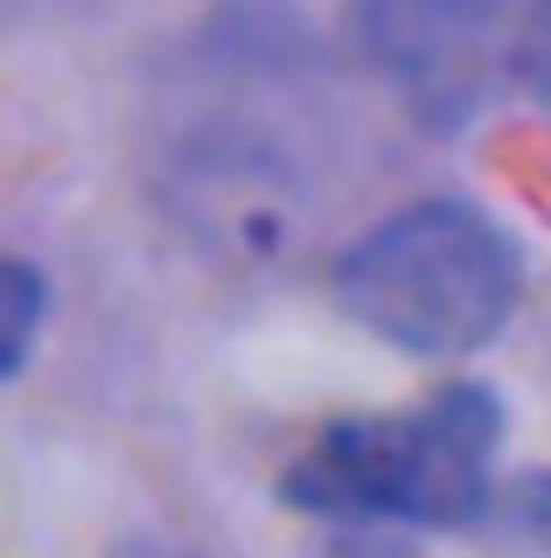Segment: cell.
Returning a JSON list of instances; mask_svg holds the SVG:
<instances>
[{
    "instance_id": "3957f363",
    "label": "cell",
    "mask_w": 551,
    "mask_h": 558,
    "mask_svg": "<svg viewBox=\"0 0 551 558\" xmlns=\"http://www.w3.org/2000/svg\"><path fill=\"white\" fill-rule=\"evenodd\" d=\"M350 35L412 112L446 126L503 57L510 0H350Z\"/></svg>"
},
{
    "instance_id": "6da1fadb",
    "label": "cell",
    "mask_w": 551,
    "mask_h": 558,
    "mask_svg": "<svg viewBox=\"0 0 551 558\" xmlns=\"http://www.w3.org/2000/svg\"><path fill=\"white\" fill-rule=\"evenodd\" d=\"M335 301L405 356H468L510 328L524 301V252L489 209L412 196L335 258Z\"/></svg>"
},
{
    "instance_id": "5b68a950",
    "label": "cell",
    "mask_w": 551,
    "mask_h": 558,
    "mask_svg": "<svg viewBox=\"0 0 551 558\" xmlns=\"http://www.w3.org/2000/svg\"><path fill=\"white\" fill-rule=\"evenodd\" d=\"M516 70H524L530 98L551 105V0H538L530 22H524V35H516Z\"/></svg>"
},
{
    "instance_id": "7a4b0ae2",
    "label": "cell",
    "mask_w": 551,
    "mask_h": 558,
    "mask_svg": "<svg viewBox=\"0 0 551 558\" xmlns=\"http://www.w3.org/2000/svg\"><path fill=\"white\" fill-rule=\"evenodd\" d=\"M503 412L481 384H446L405 412H356L315 433L286 468V496L342 523H419L446 531L489 502Z\"/></svg>"
},
{
    "instance_id": "277c9868",
    "label": "cell",
    "mask_w": 551,
    "mask_h": 558,
    "mask_svg": "<svg viewBox=\"0 0 551 558\" xmlns=\"http://www.w3.org/2000/svg\"><path fill=\"white\" fill-rule=\"evenodd\" d=\"M36 322H42V272L28 266V258H14V266H8V371L28 363Z\"/></svg>"
}]
</instances>
